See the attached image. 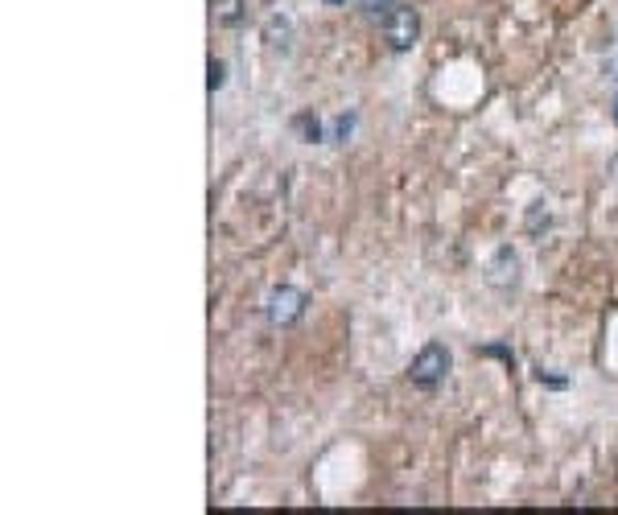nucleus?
<instances>
[{
	"instance_id": "6e6552de",
	"label": "nucleus",
	"mask_w": 618,
	"mask_h": 515,
	"mask_svg": "<svg viewBox=\"0 0 618 515\" xmlns=\"http://www.w3.org/2000/svg\"><path fill=\"white\" fill-rule=\"evenodd\" d=\"M206 71H211V79H206V87H211V91H219L227 83V62L223 58H211V66H206Z\"/></svg>"
},
{
	"instance_id": "f03ea898",
	"label": "nucleus",
	"mask_w": 618,
	"mask_h": 515,
	"mask_svg": "<svg viewBox=\"0 0 618 515\" xmlns=\"http://www.w3.org/2000/svg\"><path fill=\"white\" fill-rule=\"evenodd\" d=\"M305 309H309V297L301 293V289H293V285H281V289H272L268 293V305H264V314H268V322L272 326H297L301 318H305Z\"/></svg>"
},
{
	"instance_id": "423d86ee",
	"label": "nucleus",
	"mask_w": 618,
	"mask_h": 515,
	"mask_svg": "<svg viewBox=\"0 0 618 515\" xmlns=\"http://www.w3.org/2000/svg\"><path fill=\"white\" fill-rule=\"evenodd\" d=\"M293 128L301 132V141H309V145H318V141H322V120H318V116L301 112V116L293 120Z\"/></svg>"
},
{
	"instance_id": "9d476101",
	"label": "nucleus",
	"mask_w": 618,
	"mask_h": 515,
	"mask_svg": "<svg viewBox=\"0 0 618 515\" xmlns=\"http://www.w3.org/2000/svg\"><path fill=\"white\" fill-rule=\"evenodd\" d=\"M351 128H355V116H338L334 120V141H347Z\"/></svg>"
},
{
	"instance_id": "ddd939ff",
	"label": "nucleus",
	"mask_w": 618,
	"mask_h": 515,
	"mask_svg": "<svg viewBox=\"0 0 618 515\" xmlns=\"http://www.w3.org/2000/svg\"><path fill=\"white\" fill-rule=\"evenodd\" d=\"M606 71H610V79H618V58H610V62H606Z\"/></svg>"
},
{
	"instance_id": "f8f14e48",
	"label": "nucleus",
	"mask_w": 618,
	"mask_h": 515,
	"mask_svg": "<svg viewBox=\"0 0 618 515\" xmlns=\"http://www.w3.org/2000/svg\"><path fill=\"white\" fill-rule=\"evenodd\" d=\"M610 182H614V186H618V153H614V157H610Z\"/></svg>"
},
{
	"instance_id": "1a4fd4ad",
	"label": "nucleus",
	"mask_w": 618,
	"mask_h": 515,
	"mask_svg": "<svg viewBox=\"0 0 618 515\" xmlns=\"http://www.w3.org/2000/svg\"><path fill=\"white\" fill-rule=\"evenodd\" d=\"M396 5H400V0H363V13L367 17H388Z\"/></svg>"
},
{
	"instance_id": "9b49d317",
	"label": "nucleus",
	"mask_w": 618,
	"mask_h": 515,
	"mask_svg": "<svg viewBox=\"0 0 618 515\" xmlns=\"http://www.w3.org/2000/svg\"><path fill=\"white\" fill-rule=\"evenodd\" d=\"M483 355H499V359L511 363V351H507V347H483Z\"/></svg>"
},
{
	"instance_id": "20e7f679",
	"label": "nucleus",
	"mask_w": 618,
	"mask_h": 515,
	"mask_svg": "<svg viewBox=\"0 0 618 515\" xmlns=\"http://www.w3.org/2000/svg\"><path fill=\"white\" fill-rule=\"evenodd\" d=\"M487 285L495 293H515V285H520V252H515L511 244L495 248V256L487 260Z\"/></svg>"
},
{
	"instance_id": "f257e3e1",
	"label": "nucleus",
	"mask_w": 618,
	"mask_h": 515,
	"mask_svg": "<svg viewBox=\"0 0 618 515\" xmlns=\"http://www.w3.org/2000/svg\"><path fill=\"white\" fill-rule=\"evenodd\" d=\"M450 367H454L450 347H445V342H429V347H421V355L412 359V367H408V380L417 384L421 392H433L437 384H445V375H450Z\"/></svg>"
},
{
	"instance_id": "4468645a",
	"label": "nucleus",
	"mask_w": 618,
	"mask_h": 515,
	"mask_svg": "<svg viewBox=\"0 0 618 515\" xmlns=\"http://www.w3.org/2000/svg\"><path fill=\"white\" fill-rule=\"evenodd\" d=\"M610 112H614V124H618V95H614V108Z\"/></svg>"
},
{
	"instance_id": "7ed1b4c3",
	"label": "nucleus",
	"mask_w": 618,
	"mask_h": 515,
	"mask_svg": "<svg viewBox=\"0 0 618 515\" xmlns=\"http://www.w3.org/2000/svg\"><path fill=\"white\" fill-rule=\"evenodd\" d=\"M417 38H421V13L408 9V5H396V9L384 17V42H388L396 54H404V50L417 46Z\"/></svg>"
},
{
	"instance_id": "2eb2a0df",
	"label": "nucleus",
	"mask_w": 618,
	"mask_h": 515,
	"mask_svg": "<svg viewBox=\"0 0 618 515\" xmlns=\"http://www.w3.org/2000/svg\"><path fill=\"white\" fill-rule=\"evenodd\" d=\"M326 5H347V0H326Z\"/></svg>"
},
{
	"instance_id": "0eeeda50",
	"label": "nucleus",
	"mask_w": 618,
	"mask_h": 515,
	"mask_svg": "<svg viewBox=\"0 0 618 515\" xmlns=\"http://www.w3.org/2000/svg\"><path fill=\"white\" fill-rule=\"evenodd\" d=\"M239 5H244V0H215V21L219 25H239Z\"/></svg>"
},
{
	"instance_id": "39448f33",
	"label": "nucleus",
	"mask_w": 618,
	"mask_h": 515,
	"mask_svg": "<svg viewBox=\"0 0 618 515\" xmlns=\"http://www.w3.org/2000/svg\"><path fill=\"white\" fill-rule=\"evenodd\" d=\"M289 38H293V21L289 17H268L264 21V42L272 46V50H289Z\"/></svg>"
}]
</instances>
